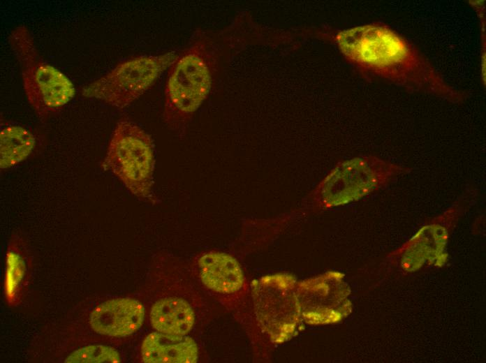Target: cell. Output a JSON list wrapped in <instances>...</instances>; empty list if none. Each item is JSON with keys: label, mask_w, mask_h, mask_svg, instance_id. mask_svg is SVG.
<instances>
[{"label": "cell", "mask_w": 486, "mask_h": 363, "mask_svg": "<svg viewBox=\"0 0 486 363\" xmlns=\"http://www.w3.org/2000/svg\"><path fill=\"white\" fill-rule=\"evenodd\" d=\"M333 40L357 68L409 93L453 104L464 103L469 98L467 91L448 84L413 43L388 24L375 22L340 30Z\"/></svg>", "instance_id": "1"}, {"label": "cell", "mask_w": 486, "mask_h": 363, "mask_svg": "<svg viewBox=\"0 0 486 363\" xmlns=\"http://www.w3.org/2000/svg\"><path fill=\"white\" fill-rule=\"evenodd\" d=\"M218 52L212 33L196 31L168 68L163 117L167 126L179 135L209 94Z\"/></svg>", "instance_id": "2"}, {"label": "cell", "mask_w": 486, "mask_h": 363, "mask_svg": "<svg viewBox=\"0 0 486 363\" xmlns=\"http://www.w3.org/2000/svg\"><path fill=\"white\" fill-rule=\"evenodd\" d=\"M8 39L20 65L28 101L38 118L45 120L73 98L74 84L65 74L42 58L26 26L16 27Z\"/></svg>", "instance_id": "3"}, {"label": "cell", "mask_w": 486, "mask_h": 363, "mask_svg": "<svg viewBox=\"0 0 486 363\" xmlns=\"http://www.w3.org/2000/svg\"><path fill=\"white\" fill-rule=\"evenodd\" d=\"M155 148L151 136L128 118L114 128L101 163L137 198L153 199Z\"/></svg>", "instance_id": "4"}, {"label": "cell", "mask_w": 486, "mask_h": 363, "mask_svg": "<svg viewBox=\"0 0 486 363\" xmlns=\"http://www.w3.org/2000/svg\"><path fill=\"white\" fill-rule=\"evenodd\" d=\"M409 171L406 167L374 156L355 157L338 163L316 186L310 197L323 208L348 204Z\"/></svg>", "instance_id": "5"}, {"label": "cell", "mask_w": 486, "mask_h": 363, "mask_svg": "<svg viewBox=\"0 0 486 363\" xmlns=\"http://www.w3.org/2000/svg\"><path fill=\"white\" fill-rule=\"evenodd\" d=\"M178 55V52L170 51L128 59L84 86L82 94L124 109L149 89Z\"/></svg>", "instance_id": "6"}, {"label": "cell", "mask_w": 486, "mask_h": 363, "mask_svg": "<svg viewBox=\"0 0 486 363\" xmlns=\"http://www.w3.org/2000/svg\"><path fill=\"white\" fill-rule=\"evenodd\" d=\"M252 296L257 319L270 339L281 343L292 338L302 318L293 279L286 274L263 277L255 283Z\"/></svg>", "instance_id": "7"}, {"label": "cell", "mask_w": 486, "mask_h": 363, "mask_svg": "<svg viewBox=\"0 0 486 363\" xmlns=\"http://www.w3.org/2000/svg\"><path fill=\"white\" fill-rule=\"evenodd\" d=\"M337 279L323 275L302 281L297 286L301 315L309 324L318 325L337 320L344 307L345 295Z\"/></svg>", "instance_id": "8"}, {"label": "cell", "mask_w": 486, "mask_h": 363, "mask_svg": "<svg viewBox=\"0 0 486 363\" xmlns=\"http://www.w3.org/2000/svg\"><path fill=\"white\" fill-rule=\"evenodd\" d=\"M145 308L132 298H115L97 306L90 316L91 328L97 333L124 337L136 332L142 325Z\"/></svg>", "instance_id": "9"}, {"label": "cell", "mask_w": 486, "mask_h": 363, "mask_svg": "<svg viewBox=\"0 0 486 363\" xmlns=\"http://www.w3.org/2000/svg\"><path fill=\"white\" fill-rule=\"evenodd\" d=\"M198 265L203 284L214 292L234 293L244 284L240 264L228 253L216 251L204 253L198 260Z\"/></svg>", "instance_id": "10"}, {"label": "cell", "mask_w": 486, "mask_h": 363, "mask_svg": "<svg viewBox=\"0 0 486 363\" xmlns=\"http://www.w3.org/2000/svg\"><path fill=\"white\" fill-rule=\"evenodd\" d=\"M198 355L197 345L189 336L157 331L147 335L141 347L142 360L147 363H193Z\"/></svg>", "instance_id": "11"}, {"label": "cell", "mask_w": 486, "mask_h": 363, "mask_svg": "<svg viewBox=\"0 0 486 363\" xmlns=\"http://www.w3.org/2000/svg\"><path fill=\"white\" fill-rule=\"evenodd\" d=\"M194 321L195 313L192 307L181 298H163L155 302L151 309V324L159 332L187 335Z\"/></svg>", "instance_id": "12"}, {"label": "cell", "mask_w": 486, "mask_h": 363, "mask_svg": "<svg viewBox=\"0 0 486 363\" xmlns=\"http://www.w3.org/2000/svg\"><path fill=\"white\" fill-rule=\"evenodd\" d=\"M36 135L20 124L1 120L0 168L6 170L17 165L33 152Z\"/></svg>", "instance_id": "13"}, {"label": "cell", "mask_w": 486, "mask_h": 363, "mask_svg": "<svg viewBox=\"0 0 486 363\" xmlns=\"http://www.w3.org/2000/svg\"><path fill=\"white\" fill-rule=\"evenodd\" d=\"M17 246H11L6 255V293L8 298H13L24 277L25 262Z\"/></svg>", "instance_id": "14"}, {"label": "cell", "mask_w": 486, "mask_h": 363, "mask_svg": "<svg viewBox=\"0 0 486 363\" xmlns=\"http://www.w3.org/2000/svg\"><path fill=\"white\" fill-rule=\"evenodd\" d=\"M121 361L119 353L113 348L103 345L87 346L74 351L65 362H112Z\"/></svg>", "instance_id": "15"}]
</instances>
